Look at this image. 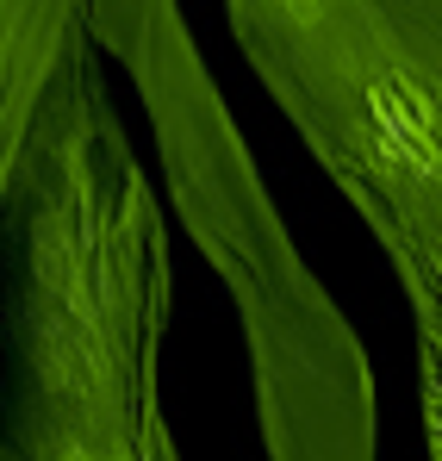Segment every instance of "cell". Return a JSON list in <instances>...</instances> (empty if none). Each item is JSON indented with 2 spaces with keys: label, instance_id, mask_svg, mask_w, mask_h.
Masks as SVG:
<instances>
[{
  "label": "cell",
  "instance_id": "6da1fadb",
  "mask_svg": "<svg viewBox=\"0 0 442 461\" xmlns=\"http://www.w3.org/2000/svg\"><path fill=\"white\" fill-rule=\"evenodd\" d=\"M168 230L94 38L0 206V461H181L162 411Z\"/></svg>",
  "mask_w": 442,
  "mask_h": 461
},
{
  "label": "cell",
  "instance_id": "7a4b0ae2",
  "mask_svg": "<svg viewBox=\"0 0 442 461\" xmlns=\"http://www.w3.org/2000/svg\"><path fill=\"white\" fill-rule=\"evenodd\" d=\"M256 81L386 249L442 461V0H224Z\"/></svg>",
  "mask_w": 442,
  "mask_h": 461
},
{
  "label": "cell",
  "instance_id": "3957f363",
  "mask_svg": "<svg viewBox=\"0 0 442 461\" xmlns=\"http://www.w3.org/2000/svg\"><path fill=\"white\" fill-rule=\"evenodd\" d=\"M100 57H119L168 168V206L237 300L262 430H330L374 405L356 330L281 225L256 156L206 69L181 0H81Z\"/></svg>",
  "mask_w": 442,
  "mask_h": 461
},
{
  "label": "cell",
  "instance_id": "277c9868",
  "mask_svg": "<svg viewBox=\"0 0 442 461\" xmlns=\"http://www.w3.org/2000/svg\"><path fill=\"white\" fill-rule=\"evenodd\" d=\"M87 44L81 0H0V206L38 100L50 94L57 69Z\"/></svg>",
  "mask_w": 442,
  "mask_h": 461
}]
</instances>
